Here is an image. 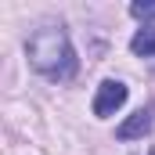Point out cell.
Returning <instances> with one entry per match:
<instances>
[{
	"mask_svg": "<svg viewBox=\"0 0 155 155\" xmlns=\"http://www.w3.org/2000/svg\"><path fill=\"white\" fill-rule=\"evenodd\" d=\"M130 15L141 18V22H155V0H134L130 4Z\"/></svg>",
	"mask_w": 155,
	"mask_h": 155,
	"instance_id": "5",
	"label": "cell"
},
{
	"mask_svg": "<svg viewBox=\"0 0 155 155\" xmlns=\"http://www.w3.org/2000/svg\"><path fill=\"white\" fill-rule=\"evenodd\" d=\"M148 155H155V148H152V152H148Z\"/></svg>",
	"mask_w": 155,
	"mask_h": 155,
	"instance_id": "6",
	"label": "cell"
},
{
	"mask_svg": "<svg viewBox=\"0 0 155 155\" xmlns=\"http://www.w3.org/2000/svg\"><path fill=\"white\" fill-rule=\"evenodd\" d=\"M152 123H155V108H152V105H148V108H137L134 116H126L123 123H119L116 137H119V141H134V137H144V134L152 130Z\"/></svg>",
	"mask_w": 155,
	"mask_h": 155,
	"instance_id": "3",
	"label": "cell"
},
{
	"mask_svg": "<svg viewBox=\"0 0 155 155\" xmlns=\"http://www.w3.org/2000/svg\"><path fill=\"white\" fill-rule=\"evenodd\" d=\"M126 83H119V79H105L101 87H97V94H94V116L97 119H108L116 116L119 108L126 105Z\"/></svg>",
	"mask_w": 155,
	"mask_h": 155,
	"instance_id": "2",
	"label": "cell"
},
{
	"mask_svg": "<svg viewBox=\"0 0 155 155\" xmlns=\"http://www.w3.org/2000/svg\"><path fill=\"white\" fill-rule=\"evenodd\" d=\"M25 54H29V65L40 76L54 79V83H65L79 72V58L72 51V40H69L61 22H43L40 29H33V36L25 43Z\"/></svg>",
	"mask_w": 155,
	"mask_h": 155,
	"instance_id": "1",
	"label": "cell"
},
{
	"mask_svg": "<svg viewBox=\"0 0 155 155\" xmlns=\"http://www.w3.org/2000/svg\"><path fill=\"white\" fill-rule=\"evenodd\" d=\"M130 51H134L137 58H155V25L137 29V33H134V40H130Z\"/></svg>",
	"mask_w": 155,
	"mask_h": 155,
	"instance_id": "4",
	"label": "cell"
}]
</instances>
